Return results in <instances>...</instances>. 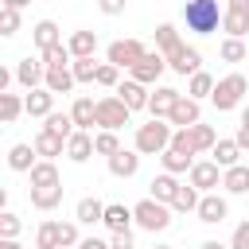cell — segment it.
<instances>
[{
	"label": "cell",
	"mask_w": 249,
	"mask_h": 249,
	"mask_svg": "<svg viewBox=\"0 0 249 249\" xmlns=\"http://www.w3.org/2000/svg\"><path fill=\"white\" fill-rule=\"evenodd\" d=\"M105 206H109V202L86 195V198H78V206H74V222H82V226H97V222H105Z\"/></svg>",
	"instance_id": "obj_16"
},
{
	"label": "cell",
	"mask_w": 249,
	"mask_h": 249,
	"mask_svg": "<svg viewBox=\"0 0 249 249\" xmlns=\"http://www.w3.org/2000/svg\"><path fill=\"white\" fill-rule=\"evenodd\" d=\"M210 156H214V163H218L222 171H226V167H237V163H241V144H237V140H218Z\"/></svg>",
	"instance_id": "obj_28"
},
{
	"label": "cell",
	"mask_w": 249,
	"mask_h": 249,
	"mask_svg": "<svg viewBox=\"0 0 249 249\" xmlns=\"http://www.w3.org/2000/svg\"><path fill=\"white\" fill-rule=\"evenodd\" d=\"M54 113V93L47 89V86H39V89H31L27 93V117H51Z\"/></svg>",
	"instance_id": "obj_24"
},
{
	"label": "cell",
	"mask_w": 249,
	"mask_h": 249,
	"mask_svg": "<svg viewBox=\"0 0 249 249\" xmlns=\"http://www.w3.org/2000/svg\"><path fill=\"white\" fill-rule=\"evenodd\" d=\"M31 43L39 47V54H43V51H51V47H58V43H62L58 23H54V19H39V23L31 27Z\"/></svg>",
	"instance_id": "obj_17"
},
{
	"label": "cell",
	"mask_w": 249,
	"mask_h": 249,
	"mask_svg": "<svg viewBox=\"0 0 249 249\" xmlns=\"http://www.w3.org/2000/svg\"><path fill=\"white\" fill-rule=\"evenodd\" d=\"M144 54H148V47L140 39H113L109 51H105V62H113L117 70H132Z\"/></svg>",
	"instance_id": "obj_6"
},
{
	"label": "cell",
	"mask_w": 249,
	"mask_h": 249,
	"mask_svg": "<svg viewBox=\"0 0 249 249\" xmlns=\"http://www.w3.org/2000/svg\"><path fill=\"white\" fill-rule=\"evenodd\" d=\"M160 163H163V171H167V175H183V171H191V167H195V160H191V156H183V152H175V148H167V152L160 156Z\"/></svg>",
	"instance_id": "obj_37"
},
{
	"label": "cell",
	"mask_w": 249,
	"mask_h": 249,
	"mask_svg": "<svg viewBox=\"0 0 249 249\" xmlns=\"http://www.w3.org/2000/svg\"><path fill=\"white\" fill-rule=\"evenodd\" d=\"M124 4H128V0H97L101 16H121V12H124Z\"/></svg>",
	"instance_id": "obj_50"
},
{
	"label": "cell",
	"mask_w": 249,
	"mask_h": 249,
	"mask_svg": "<svg viewBox=\"0 0 249 249\" xmlns=\"http://www.w3.org/2000/svg\"><path fill=\"white\" fill-rule=\"evenodd\" d=\"M19 113H27V97H19V93H0V121H4V124H16Z\"/></svg>",
	"instance_id": "obj_30"
},
{
	"label": "cell",
	"mask_w": 249,
	"mask_h": 249,
	"mask_svg": "<svg viewBox=\"0 0 249 249\" xmlns=\"http://www.w3.org/2000/svg\"><path fill=\"white\" fill-rule=\"evenodd\" d=\"M89 156H97V152H93V132H82V128H78V132L66 140V160H70V163H86Z\"/></svg>",
	"instance_id": "obj_19"
},
{
	"label": "cell",
	"mask_w": 249,
	"mask_h": 249,
	"mask_svg": "<svg viewBox=\"0 0 249 249\" xmlns=\"http://www.w3.org/2000/svg\"><path fill=\"white\" fill-rule=\"evenodd\" d=\"M27 4H31V0H4V8H16V12H23Z\"/></svg>",
	"instance_id": "obj_55"
},
{
	"label": "cell",
	"mask_w": 249,
	"mask_h": 249,
	"mask_svg": "<svg viewBox=\"0 0 249 249\" xmlns=\"http://www.w3.org/2000/svg\"><path fill=\"white\" fill-rule=\"evenodd\" d=\"M0 249H23V245H19V241H4V237H0Z\"/></svg>",
	"instance_id": "obj_57"
},
{
	"label": "cell",
	"mask_w": 249,
	"mask_h": 249,
	"mask_svg": "<svg viewBox=\"0 0 249 249\" xmlns=\"http://www.w3.org/2000/svg\"><path fill=\"white\" fill-rule=\"evenodd\" d=\"M222 191H226V195H249V167H245V163L226 167V175H222Z\"/></svg>",
	"instance_id": "obj_27"
},
{
	"label": "cell",
	"mask_w": 249,
	"mask_h": 249,
	"mask_svg": "<svg viewBox=\"0 0 249 249\" xmlns=\"http://www.w3.org/2000/svg\"><path fill=\"white\" fill-rule=\"evenodd\" d=\"M222 16H226V8H218V0H187V4H183V23H187V31H195V35L218 31V27H222Z\"/></svg>",
	"instance_id": "obj_1"
},
{
	"label": "cell",
	"mask_w": 249,
	"mask_h": 249,
	"mask_svg": "<svg viewBox=\"0 0 249 249\" xmlns=\"http://www.w3.org/2000/svg\"><path fill=\"white\" fill-rule=\"evenodd\" d=\"M152 249H175V245H152Z\"/></svg>",
	"instance_id": "obj_59"
},
{
	"label": "cell",
	"mask_w": 249,
	"mask_h": 249,
	"mask_svg": "<svg viewBox=\"0 0 249 249\" xmlns=\"http://www.w3.org/2000/svg\"><path fill=\"white\" fill-rule=\"evenodd\" d=\"M198 249H230V245H222V241H214V237H210V241H202Z\"/></svg>",
	"instance_id": "obj_56"
},
{
	"label": "cell",
	"mask_w": 249,
	"mask_h": 249,
	"mask_svg": "<svg viewBox=\"0 0 249 249\" xmlns=\"http://www.w3.org/2000/svg\"><path fill=\"white\" fill-rule=\"evenodd\" d=\"M93 152H97V156H105V160H109V156H117V152H121V136H117V132H109V128L93 132Z\"/></svg>",
	"instance_id": "obj_41"
},
{
	"label": "cell",
	"mask_w": 249,
	"mask_h": 249,
	"mask_svg": "<svg viewBox=\"0 0 249 249\" xmlns=\"http://www.w3.org/2000/svg\"><path fill=\"white\" fill-rule=\"evenodd\" d=\"M171 136H175V128H171V121H148V124H136V140H132V148L140 152V156H163L167 148H171Z\"/></svg>",
	"instance_id": "obj_2"
},
{
	"label": "cell",
	"mask_w": 249,
	"mask_h": 249,
	"mask_svg": "<svg viewBox=\"0 0 249 249\" xmlns=\"http://www.w3.org/2000/svg\"><path fill=\"white\" fill-rule=\"evenodd\" d=\"M35 163H39V152H35V144H12V148H8V167H12V171L27 175Z\"/></svg>",
	"instance_id": "obj_20"
},
{
	"label": "cell",
	"mask_w": 249,
	"mask_h": 249,
	"mask_svg": "<svg viewBox=\"0 0 249 249\" xmlns=\"http://www.w3.org/2000/svg\"><path fill=\"white\" fill-rule=\"evenodd\" d=\"M198 202H202V191H198V187H191V183H183V187H179V195H175V202H171V210H175V214H195V210H198Z\"/></svg>",
	"instance_id": "obj_31"
},
{
	"label": "cell",
	"mask_w": 249,
	"mask_h": 249,
	"mask_svg": "<svg viewBox=\"0 0 249 249\" xmlns=\"http://www.w3.org/2000/svg\"><path fill=\"white\" fill-rule=\"evenodd\" d=\"M70 117H74V124H78L82 132H89V128L97 124V101H93V97H74Z\"/></svg>",
	"instance_id": "obj_22"
},
{
	"label": "cell",
	"mask_w": 249,
	"mask_h": 249,
	"mask_svg": "<svg viewBox=\"0 0 249 249\" xmlns=\"http://www.w3.org/2000/svg\"><path fill=\"white\" fill-rule=\"evenodd\" d=\"M167 121H171V128H191V124H198V121H202V105H198L195 97H187V93H183Z\"/></svg>",
	"instance_id": "obj_14"
},
{
	"label": "cell",
	"mask_w": 249,
	"mask_h": 249,
	"mask_svg": "<svg viewBox=\"0 0 249 249\" xmlns=\"http://www.w3.org/2000/svg\"><path fill=\"white\" fill-rule=\"evenodd\" d=\"M226 8H233V12H249V0H226Z\"/></svg>",
	"instance_id": "obj_54"
},
{
	"label": "cell",
	"mask_w": 249,
	"mask_h": 249,
	"mask_svg": "<svg viewBox=\"0 0 249 249\" xmlns=\"http://www.w3.org/2000/svg\"><path fill=\"white\" fill-rule=\"evenodd\" d=\"M58 237H62V249H78V241H82L78 222H58Z\"/></svg>",
	"instance_id": "obj_48"
},
{
	"label": "cell",
	"mask_w": 249,
	"mask_h": 249,
	"mask_svg": "<svg viewBox=\"0 0 249 249\" xmlns=\"http://www.w3.org/2000/svg\"><path fill=\"white\" fill-rule=\"evenodd\" d=\"M97 86L117 89V86H121V70H117L113 62H101V66H97Z\"/></svg>",
	"instance_id": "obj_45"
},
{
	"label": "cell",
	"mask_w": 249,
	"mask_h": 249,
	"mask_svg": "<svg viewBox=\"0 0 249 249\" xmlns=\"http://www.w3.org/2000/svg\"><path fill=\"white\" fill-rule=\"evenodd\" d=\"M117 97H121V101H124V105L136 113V109H148V101H152V89H148V86H140L136 78H124V82L117 86Z\"/></svg>",
	"instance_id": "obj_13"
},
{
	"label": "cell",
	"mask_w": 249,
	"mask_h": 249,
	"mask_svg": "<svg viewBox=\"0 0 249 249\" xmlns=\"http://www.w3.org/2000/svg\"><path fill=\"white\" fill-rule=\"evenodd\" d=\"M214 86H218V78H214V74H206V70H198V74H191V82H187V97L202 101V97H210V93H214Z\"/></svg>",
	"instance_id": "obj_33"
},
{
	"label": "cell",
	"mask_w": 249,
	"mask_h": 249,
	"mask_svg": "<svg viewBox=\"0 0 249 249\" xmlns=\"http://www.w3.org/2000/svg\"><path fill=\"white\" fill-rule=\"evenodd\" d=\"M109 249H136V245H132V233H113Z\"/></svg>",
	"instance_id": "obj_51"
},
{
	"label": "cell",
	"mask_w": 249,
	"mask_h": 249,
	"mask_svg": "<svg viewBox=\"0 0 249 249\" xmlns=\"http://www.w3.org/2000/svg\"><path fill=\"white\" fill-rule=\"evenodd\" d=\"M245 93H249L245 74H226V78H218V86H214L210 101H214V109H218V113H230V109H237V105H241V97H245Z\"/></svg>",
	"instance_id": "obj_3"
},
{
	"label": "cell",
	"mask_w": 249,
	"mask_h": 249,
	"mask_svg": "<svg viewBox=\"0 0 249 249\" xmlns=\"http://www.w3.org/2000/svg\"><path fill=\"white\" fill-rule=\"evenodd\" d=\"M179 97H183V93H179L175 86H156V89H152V101H148V113H152L156 121H167L171 109L179 105Z\"/></svg>",
	"instance_id": "obj_11"
},
{
	"label": "cell",
	"mask_w": 249,
	"mask_h": 249,
	"mask_svg": "<svg viewBox=\"0 0 249 249\" xmlns=\"http://www.w3.org/2000/svg\"><path fill=\"white\" fill-rule=\"evenodd\" d=\"M78 249H109V241H101V237H82Z\"/></svg>",
	"instance_id": "obj_52"
},
{
	"label": "cell",
	"mask_w": 249,
	"mask_h": 249,
	"mask_svg": "<svg viewBox=\"0 0 249 249\" xmlns=\"http://www.w3.org/2000/svg\"><path fill=\"white\" fill-rule=\"evenodd\" d=\"M27 183H31V187H58L62 179H58V167H54V160H39V163L27 171Z\"/></svg>",
	"instance_id": "obj_26"
},
{
	"label": "cell",
	"mask_w": 249,
	"mask_h": 249,
	"mask_svg": "<svg viewBox=\"0 0 249 249\" xmlns=\"http://www.w3.org/2000/svg\"><path fill=\"white\" fill-rule=\"evenodd\" d=\"M179 43H183V39H179L175 23H160V27H156V51H160V54H171Z\"/></svg>",
	"instance_id": "obj_39"
},
{
	"label": "cell",
	"mask_w": 249,
	"mask_h": 249,
	"mask_svg": "<svg viewBox=\"0 0 249 249\" xmlns=\"http://www.w3.org/2000/svg\"><path fill=\"white\" fill-rule=\"evenodd\" d=\"M132 218H136L140 230L163 233V230L171 226V206H167V202H156V198H140V202L132 206Z\"/></svg>",
	"instance_id": "obj_4"
},
{
	"label": "cell",
	"mask_w": 249,
	"mask_h": 249,
	"mask_svg": "<svg viewBox=\"0 0 249 249\" xmlns=\"http://www.w3.org/2000/svg\"><path fill=\"white\" fill-rule=\"evenodd\" d=\"M167 58V70H175L179 78H191V74H198L202 70V54H198V47H187V43H179L171 54H163Z\"/></svg>",
	"instance_id": "obj_8"
},
{
	"label": "cell",
	"mask_w": 249,
	"mask_h": 249,
	"mask_svg": "<svg viewBox=\"0 0 249 249\" xmlns=\"http://www.w3.org/2000/svg\"><path fill=\"white\" fill-rule=\"evenodd\" d=\"M31 144H35L39 160H54V156H62V152H66V140H62L58 132H51V128H39Z\"/></svg>",
	"instance_id": "obj_18"
},
{
	"label": "cell",
	"mask_w": 249,
	"mask_h": 249,
	"mask_svg": "<svg viewBox=\"0 0 249 249\" xmlns=\"http://www.w3.org/2000/svg\"><path fill=\"white\" fill-rule=\"evenodd\" d=\"M222 31H226L230 39H245V35H249V12H233V8H226V16H222Z\"/></svg>",
	"instance_id": "obj_32"
},
{
	"label": "cell",
	"mask_w": 249,
	"mask_h": 249,
	"mask_svg": "<svg viewBox=\"0 0 249 249\" xmlns=\"http://www.w3.org/2000/svg\"><path fill=\"white\" fill-rule=\"evenodd\" d=\"M62 202V183L58 187H31V206L35 210H54Z\"/></svg>",
	"instance_id": "obj_34"
},
{
	"label": "cell",
	"mask_w": 249,
	"mask_h": 249,
	"mask_svg": "<svg viewBox=\"0 0 249 249\" xmlns=\"http://www.w3.org/2000/svg\"><path fill=\"white\" fill-rule=\"evenodd\" d=\"M222 175H226V171H222L214 160H195V167L187 171V183H191V187H198L202 195H210V191H218V187H222Z\"/></svg>",
	"instance_id": "obj_7"
},
{
	"label": "cell",
	"mask_w": 249,
	"mask_h": 249,
	"mask_svg": "<svg viewBox=\"0 0 249 249\" xmlns=\"http://www.w3.org/2000/svg\"><path fill=\"white\" fill-rule=\"evenodd\" d=\"M245 198H249V195H245Z\"/></svg>",
	"instance_id": "obj_60"
},
{
	"label": "cell",
	"mask_w": 249,
	"mask_h": 249,
	"mask_svg": "<svg viewBox=\"0 0 249 249\" xmlns=\"http://www.w3.org/2000/svg\"><path fill=\"white\" fill-rule=\"evenodd\" d=\"M16 31H19V12H16V8H0V35L12 39Z\"/></svg>",
	"instance_id": "obj_47"
},
{
	"label": "cell",
	"mask_w": 249,
	"mask_h": 249,
	"mask_svg": "<svg viewBox=\"0 0 249 249\" xmlns=\"http://www.w3.org/2000/svg\"><path fill=\"white\" fill-rule=\"evenodd\" d=\"M237 144H241V152H249V128L245 124H237V136H233Z\"/></svg>",
	"instance_id": "obj_53"
},
{
	"label": "cell",
	"mask_w": 249,
	"mask_h": 249,
	"mask_svg": "<svg viewBox=\"0 0 249 249\" xmlns=\"http://www.w3.org/2000/svg\"><path fill=\"white\" fill-rule=\"evenodd\" d=\"M132 222H136L132 218V206H124V202H109L105 206V222L101 226L109 233H132Z\"/></svg>",
	"instance_id": "obj_15"
},
{
	"label": "cell",
	"mask_w": 249,
	"mask_h": 249,
	"mask_svg": "<svg viewBox=\"0 0 249 249\" xmlns=\"http://www.w3.org/2000/svg\"><path fill=\"white\" fill-rule=\"evenodd\" d=\"M43 128H51V132H58L62 140H70V136L78 132V124H74V117H70V113H51V117L43 121Z\"/></svg>",
	"instance_id": "obj_40"
},
{
	"label": "cell",
	"mask_w": 249,
	"mask_h": 249,
	"mask_svg": "<svg viewBox=\"0 0 249 249\" xmlns=\"http://www.w3.org/2000/svg\"><path fill=\"white\" fill-rule=\"evenodd\" d=\"M230 249H249V218L237 222V230H233V237H230Z\"/></svg>",
	"instance_id": "obj_49"
},
{
	"label": "cell",
	"mask_w": 249,
	"mask_h": 249,
	"mask_svg": "<svg viewBox=\"0 0 249 249\" xmlns=\"http://www.w3.org/2000/svg\"><path fill=\"white\" fill-rule=\"evenodd\" d=\"M109 171H113L117 179H132V175L140 171V152H136V148H132V152L121 148L117 156H109Z\"/></svg>",
	"instance_id": "obj_21"
},
{
	"label": "cell",
	"mask_w": 249,
	"mask_h": 249,
	"mask_svg": "<svg viewBox=\"0 0 249 249\" xmlns=\"http://www.w3.org/2000/svg\"><path fill=\"white\" fill-rule=\"evenodd\" d=\"M66 47H70V54L74 58H93L97 54V31H74L70 39H66Z\"/></svg>",
	"instance_id": "obj_23"
},
{
	"label": "cell",
	"mask_w": 249,
	"mask_h": 249,
	"mask_svg": "<svg viewBox=\"0 0 249 249\" xmlns=\"http://www.w3.org/2000/svg\"><path fill=\"white\" fill-rule=\"evenodd\" d=\"M39 62H43L47 70H58V66H74V54H70V47H66V43H58V47L43 51V54H39Z\"/></svg>",
	"instance_id": "obj_36"
},
{
	"label": "cell",
	"mask_w": 249,
	"mask_h": 249,
	"mask_svg": "<svg viewBox=\"0 0 249 249\" xmlns=\"http://www.w3.org/2000/svg\"><path fill=\"white\" fill-rule=\"evenodd\" d=\"M19 230H23V222H19V214H12V210H4V214H0V237H4V241H16V237H19Z\"/></svg>",
	"instance_id": "obj_44"
},
{
	"label": "cell",
	"mask_w": 249,
	"mask_h": 249,
	"mask_svg": "<svg viewBox=\"0 0 249 249\" xmlns=\"http://www.w3.org/2000/svg\"><path fill=\"white\" fill-rule=\"evenodd\" d=\"M218 54L226 58V62H245V54H249V47H245V39H222V47H218Z\"/></svg>",
	"instance_id": "obj_42"
},
{
	"label": "cell",
	"mask_w": 249,
	"mask_h": 249,
	"mask_svg": "<svg viewBox=\"0 0 249 249\" xmlns=\"http://www.w3.org/2000/svg\"><path fill=\"white\" fill-rule=\"evenodd\" d=\"M191 140H195V152L202 156V152H214V144H218V132H214V124H191Z\"/></svg>",
	"instance_id": "obj_35"
},
{
	"label": "cell",
	"mask_w": 249,
	"mask_h": 249,
	"mask_svg": "<svg viewBox=\"0 0 249 249\" xmlns=\"http://www.w3.org/2000/svg\"><path fill=\"white\" fill-rule=\"evenodd\" d=\"M163 70H167V58H163L160 51H148V54H144V58H140V62L128 70V78H136L140 86H156Z\"/></svg>",
	"instance_id": "obj_9"
},
{
	"label": "cell",
	"mask_w": 249,
	"mask_h": 249,
	"mask_svg": "<svg viewBox=\"0 0 249 249\" xmlns=\"http://www.w3.org/2000/svg\"><path fill=\"white\" fill-rule=\"evenodd\" d=\"M43 86L58 97V93H70L78 82H74V70H70V66H58V70H47V82H43Z\"/></svg>",
	"instance_id": "obj_29"
},
{
	"label": "cell",
	"mask_w": 249,
	"mask_h": 249,
	"mask_svg": "<svg viewBox=\"0 0 249 249\" xmlns=\"http://www.w3.org/2000/svg\"><path fill=\"white\" fill-rule=\"evenodd\" d=\"M43 82H47V66H43V62H35V58H19V62H16V86H23V89L31 93V89H39Z\"/></svg>",
	"instance_id": "obj_12"
},
{
	"label": "cell",
	"mask_w": 249,
	"mask_h": 249,
	"mask_svg": "<svg viewBox=\"0 0 249 249\" xmlns=\"http://www.w3.org/2000/svg\"><path fill=\"white\" fill-rule=\"evenodd\" d=\"M198 222L202 226H222L226 218H230V202L218 195V191H210V195H202V202H198Z\"/></svg>",
	"instance_id": "obj_10"
},
{
	"label": "cell",
	"mask_w": 249,
	"mask_h": 249,
	"mask_svg": "<svg viewBox=\"0 0 249 249\" xmlns=\"http://www.w3.org/2000/svg\"><path fill=\"white\" fill-rule=\"evenodd\" d=\"M148 187H152V195H148V198H156V202H167V206H171L183 183H179L175 175H167V171H163V175H156V179H152Z\"/></svg>",
	"instance_id": "obj_25"
},
{
	"label": "cell",
	"mask_w": 249,
	"mask_h": 249,
	"mask_svg": "<svg viewBox=\"0 0 249 249\" xmlns=\"http://www.w3.org/2000/svg\"><path fill=\"white\" fill-rule=\"evenodd\" d=\"M35 249H62L58 222H39V230H35Z\"/></svg>",
	"instance_id": "obj_38"
},
{
	"label": "cell",
	"mask_w": 249,
	"mask_h": 249,
	"mask_svg": "<svg viewBox=\"0 0 249 249\" xmlns=\"http://www.w3.org/2000/svg\"><path fill=\"white\" fill-rule=\"evenodd\" d=\"M171 148H175V152H183V156H191V160L198 156V152H195V140H191V128H175Z\"/></svg>",
	"instance_id": "obj_46"
},
{
	"label": "cell",
	"mask_w": 249,
	"mask_h": 249,
	"mask_svg": "<svg viewBox=\"0 0 249 249\" xmlns=\"http://www.w3.org/2000/svg\"><path fill=\"white\" fill-rule=\"evenodd\" d=\"M241 124H245V128H249V105H245V109H241Z\"/></svg>",
	"instance_id": "obj_58"
},
{
	"label": "cell",
	"mask_w": 249,
	"mask_h": 249,
	"mask_svg": "<svg viewBox=\"0 0 249 249\" xmlns=\"http://www.w3.org/2000/svg\"><path fill=\"white\" fill-rule=\"evenodd\" d=\"M97 66H101V62H93V58H74V66H70V70H74V82H78V86L97 82Z\"/></svg>",
	"instance_id": "obj_43"
},
{
	"label": "cell",
	"mask_w": 249,
	"mask_h": 249,
	"mask_svg": "<svg viewBox=\"0 0 249 249\" xmlns=\"http://www.w3.org/2000/svg\"><path fill=\"white\" fill-rule=\"evenodd\" d=\"M124 124H132V109L117 97V93H109V97H101L97 101V128H109V132H121Z\"/></svg>",
	"instance_id": "obj_5"
}]
</instances>
